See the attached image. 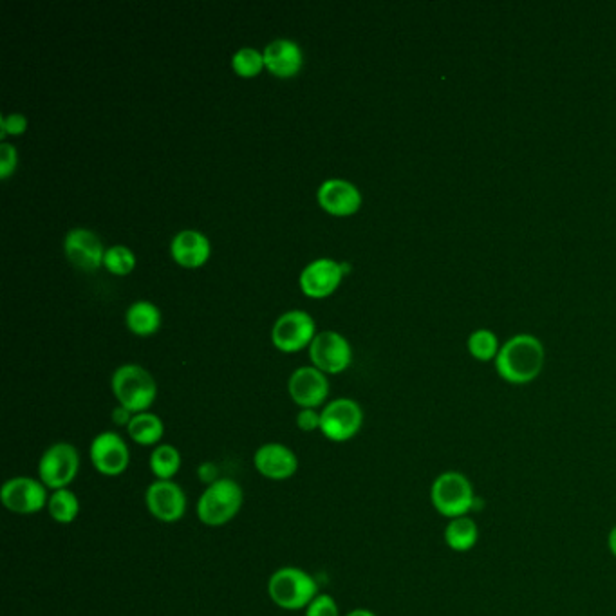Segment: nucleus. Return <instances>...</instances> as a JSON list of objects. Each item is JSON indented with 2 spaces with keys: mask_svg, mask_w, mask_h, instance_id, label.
Wrapping results in <instances>:
<instances>
[{
  "mask_svg": "<svg viewBox=\"0 0 616 616\" xmlns=\"http://www.w3.org/2000/svg\"><path fill=\"white\" fill-rule=\"evenodd\" d=\"M273 344L279 347L280 351L293 353L299 351L315 338V322L309 317L306 311L293 309L284 315H280L271 331Z\"/></svg>",
  "mask_w": 616,
  "mask_h": 616,
  "instance_id": "nucleus-11",
  "label": "nucleus"
},
{
  "mask_svg": "<svg viewBox=\"0 0 616 616\" xmlns=\"http://www.w3.org/2000/svg\"><path fill=\"white\" fill-rule=\"evenodd\" d=\"M346 616H376V613H373L371 609H364V607H358V609H353V611H349Z\"/></svg>",
  "mask_w": 616,
  "mask_h": 616,
  "instance_id": "nucleus-34",
  "label": "nucleus"
},
{
  "mask_svg": "<svg viewBox=\"0 0 616 616\" xmlns=\"http://www.w3.org/2000/svg\"><path fill=\"white\" fill-rule=\"evenodd\" d=\"M309 355L322 373H342L351 364V346L344 336L336 331H322L313 338Z\"/></svg>",
  "mask_w": 616,
  "mask_h": 616,
  "instance_id": "nucleus-12",
  "label": "nucleus"
},
{
  "mask_svg": "<svg viewBox=\"0 0 616 616\" xmlns=\"http://www.w3.org/2000/svg\"><path fill=\"white\" fill-rule=\"evenodd\" d=\"M127 432L132 441L141 447H158L159 441L165 434V425L156 414L140 412L132 416L131 423L127 425Z\"/></svg>",
  "mask_w": 616,
  "mask_h": 616,
  "instance_id": "nucleus-20",
  "label": "nucleus"
},
{
  "mask_svg": "<svg viewBox=\"0 0 616 616\" xmlns=\"http://www.w3.org/2000/svg\"><path fill=\"white\" fill-rule=\"evenodd\" d=\"M477 541H479V528L470 515L448 521L445 528V542L450 550L465 553L472 550Z\"/></svg>",
  "mask_w": 616,
  "mask_h": 616,
  "instance_id": "nucleus-21",
  "label": "nucleus"
},
{
  "mask_svg": "<svg viewBox=\"0 0 616 616\" xmlns=\"http://www.w3.org/2000/svg\"><path fill=\"white\" fill-rule=\"evenodd\" d=\"M468 353L474 356L479 362H492L499 355V338L492 329H476L472 331L467 340Z\"/></svg>",
  "mask_w": 616,
  "mask_h": 616,
  "instance_id": "nucleus-25",
  "label": "nucleus"
},
{
  "mask_svg": "<svg viewBox=\"0 0 616 616\" xmlns=\"http://www.w3.org/2000/svg\"><path fill=\"white\" fill-rule=\"evenodd\" d=\"M340 264L333 259H317L309 262L300 273V288L308 297H326L333 293L342 279Z\"/></svg>",
  "mask_w": 616,
  "mask_h": 616,
  "instance_id": "nucleus-16",
  "label": "nucleus"
},
{
  "mask_svg": "<svg viewBox=\"0 0 616 616\" xmlns=\"http://www.w3.org/2000/svg\"><path fill=\"white\" fill-rule=\"evenodd\" d=\"M112 392L127 411L140 414L147 412L154 403L158 387L147 369L141 365L125 364L112 374Z\"/></svg>",
  "mask_w": 616,
  "mask_h": 616,
  "instance_id": "nucleus-5",
  "label": "nucleus"
},
{
  "mask_svg": "<svg viewBox=\"0 0 616 616\" xmlns=\"http://www.w3.org/2000/svg\"><path fill=\"white\" fill-rule=\"evenodd\" d=\"M145 504L149 514L161 523H178L187 514V495L174 481L150 483L145 490Z\"/></svg>",
  "mask_w": 616,
  "mask_h": 616,
  "instance_id": "nucleus-10",
  "label": "nucleus"
},
{
  "mask_svg": "<svg viewBox=\"0 0 616 616\" xmlns=\"http://www.w3.org/2000/svg\"><path fill=\"white\" fill-rule=\"evenodd\" d=\"M364 425V411L351 398H336L320 412V430L329 441L344 443L355 438Z\"/></svg>",
  "mask_w": 616,
  "mask_h": 616,
  "instance_id": "nucleus-7",
  "label": "nucleus"
},
{
  "mask_svg": "<svg viewBox=\"0 0 616 616\" xmlns=\"http://www.w3.org/2000/svg\"><path fill=\"white\" fill-rule=\"evenodd\" d=\"M150 470L159 481H172L181 468V452L174 445L161 443L150 454Z\"/></svg>",
  "mask_w": 616,
  "mask_h": 616,
  "instance_id": "nucleus-22",
  "label": "nucleus"
},
{
  "mask_svg": "<svg viewBox=\"0 0 616 616\" xmlns=\"http://www.w3.org/2000/svg\"><path fill=\"white\" fill-rule=\"evenodd\" d=\"M80 472V452L67 441H56L44 450L38 461V479L49 490L69 488Z\"/></svg>",
  "mask_w": 616,
  "mask_h": 616,
  "instance_id": "nucleus-6",
  "label": "nucleus"
},
{
  "mask_svg": "<svg viewBox=\"0 0 616 616\" xmlns=\"http://www.w3.org/2000/svg\"><path fill=\"white\" fill-rule=\"evenodd\" d=\"M244 492L234 479H217L206 486L196 504L197 519L205 526L219 528L230 523L241 512Z\"/></svg>",
  "mask_w": 616,
  "mask_h": 616,
  "instance_id": "nucleus-2",
  "label": "nucleus"
},
{
  "mask_svg": "<svg viewBox=\"0 0 616 616\" xmlns=\"http://www.w3.org/2000/svg\"><path fill=\"white\" fill-rule=\"evenodd\" d=\"M430 501L439 515L456 519L470 514L476 508V490L465 474L448 470L434 479L430 488Z\"/></svg>",
  "mask_w": 616,
  "mask_h": 616,
  "instance_id": "nucleus-4",
  "label": "nucleus"
},
{
  "mask_svg": "<svg viewBox=\"0 0 616 616\" xmlns=\"http://www.w3.org/2000/svg\"><path fill=\"white\" fill-rule=\"evenodd\" d=\"M132 416H134V414H132L131 411H127L122 405L116 407V409L112 411V421H114L116 425H125V427H127V425L131 423Z\"/></svg>",
  "mask_w": 616,
  "mask_h": 616,
  "instance_id": "nucleus-32",
  "label": "nucleus"
},
{
  "mask_svg": "<svg viewBox=\"0 0 616 616\" xmlns=\"http://www.w3.org/2000/svg\"><path fill=\"white\" fill-rule=\"evenodd\" d=\"M288 391L300 409H317L318 405L326 402L329 383L317 367H299L290 376Z\"/></svg>",
  "mask_w": 616,
  "mask_h": 616,
  "instance_id": "nucleus-14",
  "label": "nucleus"
},
{
  "mask_svg": "<svg viewBox=\"0 0 616 616\" xmlns=\"http://www.w3.org/2000/svg\"><path fill=\"white\" fill-rule=\"evenodd\" d=\"M2 132L0 136L4 138L6 134H22L28 127V120L22 116V114H8V116H2Z\"/></svg>",
  "mask_w": 616,
  "mask_h": 616,
  "instance_id": "nucleus-30",
  "label": "nucleus"
},
{
  "mask_svg": "<svg viewBox=\"0 0 616 616\" xmlns=\"http://www.w3.org/2000/svg\"><path fill=\"white\" fill-rule=\"evenodd\" d=\"M268 595L271 602L280 609L300 611L306 609L313 602V598L317 597V580L302 568L284 566L271 573Z\"/></svg>",
  "mask_w": 616,
  "mask_h": 616,
  "instance_id": "nucleus-3",
  "label": "nucleus"
},
{
  "mask_svg": "<svg viewBox=\"0 0 616 616\" xmlns=\"http://www.w3.org/2000/svg\"><path fill=\"white\" fill-rule=\"evenodd\" d=\"M47 512L58 524H71L80 514V501L71 488H60L49 495Z\"/></svg>",
  "mask_w": 616,
  "mask_h": 616,
  "instance_id": "nucleus-24",
  "label": "nucleus"
},
{
  "mask_svg": "<svg viewBox=\"0 0 616 616\" xmlns=\"http://www.w3.org/2000/svg\"><path fill=\"white\" fill-rule=\"evenodd\" d=\"M40 479L17 476L8 479L0 490V501L11 514L35 515L47 508L49 494Z\"/></svg>",
  "mask_w": 616,
  "mask_h": 616,
  "instance_id": "nucleus-8",
  "label": "nucleus"
},
{
  "mask_svg": "<svg viewBox=\"0 0 616 616\" xmlns=\"http://www.w3.org/2000/svg\"><path fill=\"white\" fill-rule=\"evenodd\" d=\"M103 264H105L107 270L116 273V275H127L134 268L136 257L127 246L118 244V246H112L109 250H105Z\"/></svg>",
  "mask_w": 616,
  "mask_h": 616,
  "instance_id": "nucleus-27",
  "label": "nucleus"
},
{
  "mask_svg": "<svg viewBox=\"0 0 616 616\" xmlns=\"http://www.w3.org/2000/svg\"><path fill=\"white\" fill-rule=\"evenodd\" d=\"M232 66L235 73L241 76L259 75L264 67V53L257 51L255 47H243L232 58Z\"/></svg>",
  "mask_w": 616,
  "mask_h": 616,
  "instance_id": "nucleus-26",
  "label": "nucleus"
},
{
  "mask_svg": "<svg viewBox=\"0 0 616 616\" xmlns=\"http://www.w3.org/2000/svg\"><path fill=\"white\" fill-rule=\"evenodd\" d=\"M306 616H340V609L331 595L318 593L313 602L306 607Z\"/></svg>",
  "mask_w": 616,
  "mask_h": 616,
  "instance_id": "nucleus-28",
  "label": "nucleus"
},
{
  "mask_svg": "<svg viewBox=\"0 0 616 616\" xmlns=\"http://www.w3.org/2000/svg\"><path fill=\"white\" fill-rule=\"evenodd\" d=\"M66 253L69 261L82 270H96L105 257L102 241L85 228H75L67 234Z\"/></svg>",
  "mask_w": 616,
  "mask_h": 616,
  "instance_id": "nucleus-17",
  "label": "nucleus"
},
{
  "mask_svg": "<svg viewBox=\"0 0 616 616\" xmlns=\"http://www.w3.org/2000/svg\"><path fill=\"white\" fill-rule=\"evenodd\" d=\"M544 362V344L530 333H519L508 338L494 360L497 374L512 385H526L537 380L544 369Z\"/></svg>",
  "mask_w": 616,
  "mask_h": 616,
  "instance_id": "nucleus-1",
  "label": "nucleus"
},
{
  "mask_svg": "<svg viewBox=\"0 0 616 616\" xmlns=\"http://www.w3.org/2000/svg\"><path fill=\"white\" fill-rule=\"evenodd\" d=\"M340 270H342V273H346V271L351 270V264H349V262H342V264H340Z\"/></svg>",
  "mask_w": 616,
  "mask_h": 616,
  "instance_id": "nucleus-35",
  "label": "nucleus"
},
{
  "mask_svg": "<svg viewBox=\"0 0 616 616\" xmlns=\"http://www.w3.org/2000/svg\"><path fill=\"white\" fill-rule=\"evenodd\" d=\"M264 66L268 67L273 75H297L302 67V51L293 40H273L264 49Z\"/></svg>",
  "mask_w": 616,
  "mask_h": 616,
  "instance_id": "nucleus-18",
  "label": "nucleus"
},
{
  "mask_svg": "<svg viewBox=\"0 0 616 616\" xmlns=\"http://www.w3.org/2000/svg\"><path fill=\"white\" fill-rule=\"evenodd\" d=\"M172 255L174 259L187 268H197L205 264L210 255V243L205 235L197 230H183L172 241Z\"/></svg>",
  "mask_w": 616,
  "mask_h": 616,
  "instance_id": "nucleus-19",
  "label": "nucleus"
},
{
  "mask_svg": "<svg viewBox=\"0 0 616 616\" xmlns=\"http://www.w3.org/2000/svg\"><path fill=\"white\" fill-rule=\"evenodd\" d=\"M318 203L329 214H355L362 205V194L351 181L327 179L318 188Z\"/></svg>",
  "mask_w": 616,
  "mask_h": 616,
  "instance_id": "nucleus-15",
  "label": "nucleus"
},
{
  "mask_svg": "<svg viewBox=\"0 0 616 616\" xmlns=\"http://www.w3.org/2000/svg\"><path fill=\"white\" fill-rule=\"evenodd\" d=\"M253 467L266 479L286 481L297 474L299 458L282 443H264L253 454Z\"/></svg>",
  "mask_w": 616,
  "mask_h": 616,
  "instance_id": "nucleus-13",
  "label": "nucleus"
},
{
  "mask_svg": "<svg viewBox=\"0 0 616 616\" xmlns=\"http://www.w3.org/2000/svg\"><path fill=\"white\" fill-rule=\"evenodd\" d=\"M89 456L94 470L102 476H122L131 465V450L127 441L112 430H105L93 439Z\"/></svg>",
  "mask_w": 616,
  "mask_h": 616,
  "instance_id": "nucleus-9",
  "label": "nucleus"
},
{
  "mask_svg": "<svg viewBox=\"0 0 616 616\" xmlns=\"http://www.w3.org/2000/svg\"><path fill=\"white\" fill-rule=\"evenodd\" d=\"M161 324L159 309L149 300H138L127 309V326L136 335H152Z\"/></svg>",
  "mask_w": 616,
  "mask_h": 616,
  "instance_id": "nucleus-23",
  "label": "nucleus"
},
{
  "mask_svg": "<svg viewBox=\"0 0 616 616\" xmlns=\"http://www.w3.org/2000/svg\"><path fill=\"white\" fill-rule=\"evenodd\" d=\"M297 427L304 432L320 430V412H317V409H300Z\"/></svg>",
  "mask_w": 616,
  "mask_h": 616,
  "instance_id": "nucleus-31",
  "label": "nucleus"
},
{
  "mask_svg": "<svg viewBox=\"0 0 616 616\" xmlns=\"http://www.w3.org/2000/svg\"><path fill=\"white\" fill-rule=\"evenodd\" d=\"M607 548H609L611 555L616 559V526H613L611 532L607 535Z\"/></svg>",
  "mask_w": 616,
  "mask_h": 616,
  "instance_id": "nucleus-33",
  "label": "nucleus"
},
{
  "mask_svg": "<svg viewBox=\"0 0 616 616\" xmlns=\"http://www.w3.org/2000/svg\"><path fill=\"white\" fill-rule=\"evenodd\" d=\"M17 165V150L10 143L0 145V178L6 179Z\"/></svg>",
  "mask_w": 616,
  "mask_h": 616,
  "instance_id": "nucleus-29",
  "label": "nucleus"
}]
</instances>
